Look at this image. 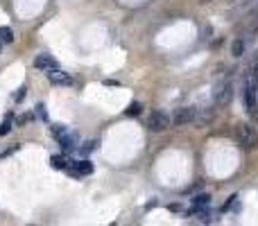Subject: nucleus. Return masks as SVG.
Masks as SVG:
<instances>
[{"label": "nucleus", "mask_w": 258, "mask_h": 226, "mask_svg": "<svg viewBox=\"0 0 258 226\" xmlns=\"http://www.w3.org/2000/svg\"><path fill=\"white\" fill-rule=\"evenodd\" d=\"M235 138H238L240 147H244V149L256 147V143H258L256 131H253L249 125H238V127H235Z\"/></svg>", "instance_id": "f257e3e1"}, {"label": "nucleus", "mask_w": 258, "mask_h": 226, "mask_svg": "<svg viewBox=\"0 0 258 226\" xmlns=\"http://www.w3.org/2000/svg\"><path fill=\"white\" fill-rule=\"evenodd\" d=\"M195 118H197V108H193V106H181V108H177L175 116H172V125H175V127L193 125Z\"/></svg>", "instance_id": "f03ea898"}, {"label": "nucleus", "mask_w": 258, "mask_h": 226, "mask_svg": "<svg viewBox=\"0 0 258 226\" xmlns=\"http://www.w3.org/2000/svg\"><path fill=\"white\" fill-rule=\"evenodd\" d=\"M170 125H172V118L163 111H154L152 116L147 118V129L149 131H165Z\"/></svg>", "instance_id": "7ed1b4c3"}, {"label": "nucleus", "mask_w": 258, "mask_h": 226, "mask_svg": "<svg viewBox=\"0 0 258 226\" xmlns=\"http://www.w3.org/2000/svg\"><path fill=\"white\" fill-rule=\"evenodd\" d=\"M68 174L72 176H89L93 174V163L89 161V158H81V161H70V165H68Z\"/></svg>", "instance_id": "20e7f679"}, {"label": "nucleus", "mask_w": 258, "mask_h": 226, "mask_svg": "<svg viewBox=\"0 0 258 226\" xmlns=\"http://www.w3.org/2000/svg\"><path fill=\"white\" fill-rule=\"evenodd\" d=\"M244 106L251 113H256V108H258V86L249 84V81L244 84Z\"/></svg>", "instance_id": "39448f33"}, {"label": "nucleus", "mask_w": 258, "mask_h": 226, "mask_svg": "<svg viewBox=\"0 0 258 226\" xmlns=\"http://www.w3.org/2000/svg\"><path fill=\"white\" fill-rule=\"evenodd\" d=\"M45 75H48V79L52 81V84H57V86H68V84H72V77L68 75V72H61L59 68H54V70H48Z\"/></svg>", "instance_id": "423d86ee"}, {"label": "nucleus", "mask_w": 258, "mask_h": 226, "mask_svg": "<svg viewBox=\"0 0 258 226\" xmlns=\"http://www.w3.org/2000/svg\"><path fill=\"white\" fill-rule=\"evenodd\" d=\"M34 66L39 68V70H54V68H59V63H57V59L54 57H50V54H39V57L34 59Z\"/></svg>", "instance_id": "0eeeda50"}, {"label": "nucleus", "mask_w": 258, "mask_h": 226, "mask_svg": "<svg viewBox=\"0 0 258 226\" xmlns=\"http://www.w3.org/2000/svg\"><path fill=\"white\" fill-rule=\"evenodd\" d=\"M231 97H233V88H231V84H222L220 88L215 90V102L220 104V106H226V104L231 102Z\"/></svg>", "instance_id": "6e6552de"}, {"label": "nucleus", "mask_w": 258, "mask_h": 226, "mask_svg": "<svg viewBox=\"0 0 258 226\" xmlns=\"http://www.w3.org/2000/svg\"><path fill=\"white\" fill-rule=\"evenodd\" d=\"M211 206V194H197V197L193 199V208L188 210V215L193 217L197 210H204V208Z\"/></svg>", "instance_id": "1a4fd4ad"}, {"label": "nucleus", "mask_w": 258, "mask_h": 226, "mask_svg": "<svg viewBox=\"0 0 258 226\" xmlns=\"http://www.w3.org/2000/svg\"><path fill=\"white\" fill-rule=\"evenodd\" d=\"M75 138H77V136L68 131V134H63L61 138H57V140H59V145H61V149H63V152H70V149L75 147Z\"/></svg>", "instance_id": "9d476101"}, {"label": "nucleus", "mask_w": 258, "mask_h": 226, "mask_svg": "<svg viewBox=\"0 0 258 226\" xmlns=\"http://www.w3.org/2000/svg\"><path fill=\"white\" fill-rule=\"evenodd\" d=\"M231 54H233V57H242L244 54V41L242 39H235L233 43H231Z\"/></svg>", "instance_id": "9b49d317"}, {"label": "nucleus", "mask_w": 258, "mask_h": 226, "mask_svg": "<svg viewBox=\"0 0 258 226\" xmlns=\"http://www.w3.org/2000/svg\"><path fill=\"white\" fill-rule=\"evenodd\" d=\"M12 127H14V116L12 113H7V118H5L3 125H0V136H7L9 131H12Z\"/></svg>", "instance_id": "f8f14e48"}, {"label": "nucleus", "mask_w": 258, "mask_h": 226, "mask_svg": "<svg viewBox=\"0 0 258 226\" xmlns=\"http://www.w3.org/2000/svg\"><path fill=\"white\" fill-rule=\"evenodd\" d=\"M12 41H14V32H12V27L3 25V27H0V43H12Z\"/></svg>", "instance_id": "ddd939ff"}, {"label": "nucleus", "mask_w": 258, "mask_h": 226, "mask_svg": "<svg viewBox=\"0 0 258 226\" xmlns=\"http://www.w3.org/2000/svg\"><path fill=\"white\" fill-rule=\"evenodd\" d=\"M240 208V201H238V194H233V197H229V201L222 206V212H229V210H238Z\"/></svg>", "instance_id": "4468645a"}, {"label": "nucleus", "mask_w": 258, "mask_h": 226, "mask_svg": "<svg viewBox=\"0 0 258 226\" xmlns=\"http://www.w3.org/2000/svg\"><path fill=\"white\" fill-rule=\"evenodd\" d=\"M50 161H52V167H57V170H68V165H70V161L63 156H52Z\"/></svg>", "instance_id": "2eb2a0df"}, {"label": "nucleus", "mask_w": 258, "mask_h": 226, "mask_svg": "<svg viewBox=\"0 0 258 226\" xmlns=\"http://www.w3.org/2000/svg\"><path fill=\"white\" fill-rule=\"evenodd\" d=\"M140 111H143V104H140V102H131L129 104V106H127V116H138V113Z\"/></svg>", "instance_id": "dca6fc26"}, {"label": "nucleus", "mask_w": 258, "mask_h": 226, "mask_svg": "<svg viewBox=\"0 0 258 226\" xmlns=\"http://www.w3.org/2000/svg\"><path fill=\"white\" fill-rule=\"evenodd\" d=\"M247 81H249V84H253V86H258V61L253 63V68H251V72H249Z\"/></svg>", "instance_id": "f3484780"}, {"label": "nucleus", "mask_w": 258, "mask_h": 226, "mask_svg": "<svg viewBox=\"0 0 258 226\" xmlns=\"http://www.w3.org/2000/svg\"><path fill=\"white\" fill-rule=\"evenodd\" d=\"M95 145H98V143H95V140H89V143H86L84 147H79V154H81V156H86V154H91V152H93V149H95Z\"/></svg>", "instance_id": "a211bd4d"}, {"label": "nucleus", "mask_w": 258, "mask_h": 226, "mask_svg": "<svg viewBox=\"0 0 258 226\" xmlns=\"http://www.w3.org/2000/svg\"><path fill=\"white\" fill-rule=\"evenodd\" d=\"M52 134H54V138H61L63 134H68V129L63 125H52Z\"/></svg>", "instance_id": "6ab92c4d"}, {"label": "nucleus", "mask_w": 258, "mask_h": 226, "mask_svg": "<svg viewBox=\"0 0 258 226\" xmlns=\"http://www.w3.org/2000/svg\"><path fill=\"white\" fill-rule=\"evenodd\" d=\"M36 116H39L41 120L48 122V113H45V106H43V104H36Z\"/></svg>", "instance_id": "aec40b11"}, {"label": "nucleus", "mask_w": 258, "mask_h": 226, "mask_svg": "<svg viewBox=\"0 0 258 226\" xmlns=\"http://www.w3.org/2000/svg\"><path fill=\"white\" fill-rule=\"evenodd\" d=\"M25 86H21V88H18V93L14 95V102H23V97H25Z\"/></svg>", "instance_id": "412c9836"}, {"label": "nucleus", "mask_w": 258, "mask_h": 226, "mask_svg": "<svg viewBox=\"0 0 258 226\" xmlns=\"http://www.w3.org/2000/svg\"><path fill=\"white\" fill-rule=\"evenodd\" d=\"M32 120V113H25V116H21V118H18V125H25V122H30Z\"/></svg>", "instance_id": "4be33fe9"}, {"label": "nucleus", "mask_w": 258, "mask_h": 226, "mask_svg": "<svg viewBox=\"0 0 258 226\" xmlns=\"http://www.w3.org/2000/svg\"><path fill=\"white\" fill-rule=\"evenodd\" d=\"M170 210H172V212H179L181 206H179V203H170Z\"/></svg>", "instance_id": "5701e85b"}, {"label": "nucleus", "mask_w": 258, "mask_h": 226, "mask_svg": "<svg viewBox=\"0 0 258 226\" xmlns=\"http://www.w3.org/2000/svg\"><path fill=\"white\" fill-rule=\"evenodd\" d=\"M154 206H158V199H154V201L147 203V210H149V208H154Z\"/></svg>", "instance_id": "b1692460"}]
</instances>
